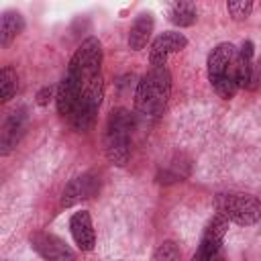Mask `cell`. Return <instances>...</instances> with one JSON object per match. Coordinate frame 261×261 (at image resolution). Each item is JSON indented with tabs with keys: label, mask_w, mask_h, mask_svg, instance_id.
Listing matches in <instances>:
<instances>
[{
	"label": "cell",
	"mask_w": 261,
	"mask_h": 261,
	"mask_svg": "<svg viewBox=\"0 0 261 261\" xmlns=\"http://www.w3.org/2000/svg\"><path fill=\"white\" fill-rule=\"evenodd\" d=\"M96 75H102V43L96 37H88L73 53L65 75L61 77L57 86V110L63 116H69L84 86L94 80Z\"/></svg>",
	"instance_id": "6da1fadb"
},
{
	"label": "cell",
	"mask_w": 261,
	"mask_h": 261,
	"mask_svg": "<svg viewBox=\"0 0 261 261\" xmlns=\"http://www.w3.org/2000/svg\"><path fill=\"white\" fill-rule=\"evenodd\" d=\"M171 94V73L167 67H151L135 92V110L145 118H157L163 114Z\"/></svg>",
	"instance_id": "7a4b0ae2"
},
{
	"label": "cell",
	"mask_w": 261,
	"mask_h": 261,
	"mask_svg": "<svg viewBox=\"0 0 261 261\" xmlns=\"http://www.w3.org/2000/svg\"><path fill=\"white\" fill-rule=\"evenodd\" d=\"M237 59L239 49L232 43H220L208 55V80L214 92L224 100H230L239 90Z\"/></svg>",
	"instance_id": "3957f363"
},
{
	"label": "cell",
	"mask_w": 261,
	"mask_h": 261,
	"mask_svg": "<svg viewBox=\"0 0 261 261\" xmlns=\"http://www.w3.org/2000/svg\"><path fill=\"white\" fill-rule=\"evenodd\" d=\"M130 130L133 116L124 108H116L110 112L106 130H104V153L110 163L124 167L130 157Z\"/></svg>",
	"instance_id": "277c9868"
},
{
	"label": "cell",
	"mask_w": 261,
	"mask_h": 261,
	"mask_svg": "<svg viewBox=\"0 0 261 261\" xmlns=\"http://www.w3.org/2000/svg\"><path fill=\"white\" fill-rule=\"evenodd\" d=\"M102 92H104L102 75H96L94 80H90L84 86V90H82L71 114L67 116L71 126H73V130L88 133L94 126L96 114H98V108H100V102H102Z\"/></svg>",
	"instance_id": "5b68a950"
},
{
	"label": "cell",
	"mask_w": 261,
	"mask_h": 261,
	"mask_svg": "<svg viewBox=\"0 0 261 261\" xmlns=\"http://www.w3.org/2000/svg\"><path fill=\"white\" fill-rule=\"evenodd\" d=\"M216 210L224 214L230 222H237L241 226L255 224L261 218V202L251 194L230 192V194H218L216 196Z\"/></svg>",
	"instance_id": "8992f818"
},
{
	"label": "cell",
	"mask_w": 261,
	"mask_h": 261,
	"mask_svg": "<svg viewBox=\"0 0 261 261\" xmlns=\"http://www.w3.org/2000/svg\"><path fill=\"white\" fill-rule=\"evenodd\" d=\"M228 222L230 220L220 212H216L210 218V222L206 224L204 234L200 239V245H198V251L194 255V261H214L222 253L220 247H222V241H224V237L228 232Z\"/></svg>",
	"instance_id": "52a82bcc"
},
{
	"label": "cell",
	"mask_w": 261,
	"mask_h": 261,
	"mask_svg": "<svg viewBox=\"0 0 261 261\" xmlns=\"http://www.w3.org/2000/svg\"><path fill=\"white\" fill-rule=\"evenodd\" d=\"M31 247L45 261H73V251L65 245L63 239L51 232H35L31 234Z\"/></svg>",
	"instance_id": "ba28073f"
},
{
	"label": "cell",
	"mask_w": 261,
	"mask_h": 261,
	"mask_svg": "<svg viewBox=\"0 0 261 261\" xmlns=\"http://www.w3.org/2000/svg\"><path fill=\"white\" fill-rule=\"evenodd\" d=\"M186 45H188V39H186L181 33H175V31L161 33V35L151 43V49H149V63H151L153 67H165L169 55L179 53L181 49H186Z\"/></svg>",
	"instance_id": "9c48e42d"
},
{
	"label": "cell",
	"mask_w": 261,
	"mask_h": 261,
	"mask_svg": "<svg viewBox=\"0 0 261 261\" xmlns=\"http://www.w3.org/2000/svg\"><path fill=\"white\" fill-rule=\"evenodd\" d=\"M100 192V177L96 173H84V175H77L73 177L63 194H61V206H73V204H80L84 200H90L94 198L96 194Z\"/></svg>",
	"instance_id": "30bf717a"
},
{
	"label": "cell",
	"mask_w": 261,
	"mask_h": 261,
	"mask_svg": "<svg viewBox=\"0 0 261 261\" xmlns=\"http://www.w3.org/2000/svg\"><path fill=\"white\" fill-rule=\"evenodd\" d=\"M24 128H27V110L24 108L12 110L6 116L4 124H2V133H0V153L2 155H8L16 147Z\"/></svg>",
	"instance_id": "8fae6325"
},
{
	"label": "cell",
	"mask_w": 261,
	"mask_h": 261,
	"mask_svg": "<svg viewBox=\"0 0 261 261\" xmlns=\"http://www.w3.org/2000/svg\"><path fill=\"white\" fill-rule=\"evenodd\" d=\"M69 228H71V237L75 241V245L82 251H92L96 245V232H94V224H92V216L86 210H80L71 216L69 220Z\"/></svg>",
	"instance_id": "7c38bea8"
},
{
	"label": "cell",
	"mask_w": 261,
	"mask_h": 261,
	"mask_svg": "<svg viewBox=\"0 0 261 261\" xmlns=\"http://www.w3.org/2000/svg\"><path fill=\"white\" fill-rule=\"evenodd\" d=\"M153 24H155V20H153V14H149V12H143L135 18V22L128 31V47L133 51H141L147 45V41L151 39V33H153Z\"/></svg>",
	"instance_id": "4fadbf2b"
},
{
	"label": "cell",
	"mask_w": 261,
	"mask_h": 261,
	"mask_svg": "<svg viewBox=\"0 0 261 261\" xmlns=\"http://www.w3.org/2000/svg\"><path fill=\"white\" fill-rule=\"evenodd\" d=\"M24 29V18L20 12L16 10H6L2 14V20H0V45L2 47H8L12 39H16V35H20Z\"/></svg>",
	"instance_id": "5bb4252c"
},
{
	"label": "cell",
	"mask_w": 261,
	"mask_h": 261,
	"mask_svg": "<svg viewBox=\"0 0 261 261\" xmlns=\"http://www.w3.org/2000/svg\"><path fill=\"white\" fill-rule=\"evenodd\" d=\"M198 18L196 4L192 2H175L169 6V22L175 27H192Z\"/></svg>",
	"instance_id": "9a60e30c"
},
{
	"label": "cell",
	"mask_w": 261,
	"mask_h": 261,
	"mask_svg": "<svg viewBox=\"0 0 261 261\" xmlns=\"http://www.w3.org/2000/svg\"><path fill=\"white\" fill-rule=\"evenodd\" d=\"M16 86H18L16 71L10 65L2 67V71H0V100L2 102H8L16 94Z\"/></svg>",
	"instance_id": "2e32d148"
},
{
	"label": "cell",
	"mask_w": 261,
	"mask_h": 261,
	"mask_svg": "<svg viewBox=\"0 0 261 261\" xmlns=\"http://www.w3.org/2000/svg\"><path fill=\"white\" fill-rule=\"evenodd\" d=\"M151 261H181L179 247H177L173 241H163V243L155 249Z\"/></svg>",
	"instance_id": "e0dca14e"
},
{
	"label": "cell",
	"mask_w": 261,
	"mask_h": 261,
	"mask_svg": "<svg viewBox=\"0 0 261 261\" xmlns=\"http://www.w3.org/2000/svg\"><path fill=\"white\" fill-rule=\"evenodd\" d=\"M226 10L234 20H245L247 16H251L253 2H249V0H230V2H226Z\"/></svg>",
	"instance_id": "ac0fdd59"
},
{
	"label": "cell",
	"mask_w": 261,
	"mask_h": 261,
	"mask_svg": "<svg viewBox=\"0 0 261 261\" xmlns=\"http://www.w3.org/2000/svg\"><path fill=\"white\" fill-rule=\"evenodd\" d=\"M51 96H53V88H51V86H45V88L39 90V94H37V104H39V106H47L49 100H51Z\"/></svg>",
	"instance_id": "d6986e66"
},
{
	"label": "cell",
	"mask_w": 261,
	"mask_h": 261,
	"mask_svg": "<svg viewBox=\"0 0 261 261\" xmlns=\"http://www.w3.org/2000/svg\"><path fill=\"white\" fill-rule=\"evenodd\" d=\"M214 261H226V259H224V257H222V253H220V255H218V257H216Z\"/></svg>",
	"instance_id": "ffe728a7"
}]
</instances>
